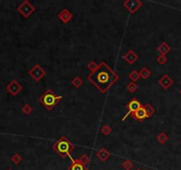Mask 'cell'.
Returning a JSON list of instances; mask_svg holds the SVG:
<instances>
[{
  "mask_svg": "<svg viewBox=\"0 0 181 170\" xmlns=\"http://www.w3.org/2000/svg\"><path fill=\"white\" fill-rule=\"evenodd\" d=\"M117 78L118 76L105 62H102L94 72L88 76V80L92 82L102 93L106 92L117 80Z\"/></svg>",
  "mask_w": 181,
  "mask_h": 170,
  "instance_id": "1",
  "label": "cell"
},
{
  "mask_svg": "<svg viewBox=\"0 0 181 170\" xmlns=\"http://www.w3.org/2000/svg\"><path fill=\"white\" fill-rule=\"evenodd\" d=\"M74 148H75L74 144H71V142L67 139L65 137H62L61 138L56 141L53 144V150L54 151H56L61 157L68 156L73 163L75 162V160L70 156V153L74 150Z\"/></svg>",
  "mask_w": 181,
  "mask_h": 170,
  "instance_id": "2",
  "label": "cell"
},
{
  "mask_svg": "<svg viewBox=\"0 0 181 170\" xmlns=\"http://www.w3.org/2000/svg\"><path fill=\"white\" fill-rule=\"evenodd\" d=\"M62 99L61 96H58L57 94L52 92V91L48 90L43 94V96L40 97L39 102L48 110H51L55 107V106Z\"/></svg>",
  "mask_w": 181,
  "mask_h": 170,
  "instance_id": "3",
  "label": "cell"
},
{
  "mask_svg": "<svg viewBox=\"0 0 181 170\" xmlns=\"http://www.w3.org/2000/svg\"><path fill=\"white\" fill-rule=\"evenodd\" d=\"M17 11L23 16L24 18H28L30 15L34 11H35V7L29 2V1H24L18 8Z\"/></svg>",
  "mask_w": 181,
  "mask_h": 170,
  "instance_id": "4",
  "label": "cell"
},
{
  "mask_svg": "<svg viewBox=\"0 0 181 170\" xmlns=\"http://www.w3.org/2000/svg\"><path fill=\"white\" fill-rule=\"evenodd\" d=\"M123 5L130 11V13L133 14L142 5V3L139 0H127L123 2Z\"/></svg>",
  "mask_w": 181,
  "mask_h": 170,
  "instance_id": "5",
  "label": "cell"
},
{
  "mask_svg": "<svg viewBox=\"0 0 181 170\" xmlns=\"http://www.w3.org/2000/svg\"><path fill=\"white\" fill-rule=\"evenodd\" d=\"M30 75L36 81H39L41 78L45 75V71L38 64H36L33 68L30 71Z\"/></svg>",
  "mask_w": 181,
  "mask_h": 170,
  "instance_id": "6",
  "label": "cell"
},
{
  "mask_svg": "<svg viewBox=\"0 0 181 170\" xmlns=\"http://www.w3.org/2000/svg\"><path fill=\"white\" fill-rule=\"evenodd\" d=\"M127 107L129 109V112H128V113H126V114L124 115V117L122 119L123 122L128 117V115H130V114H132L133 113H135L138 109L140 108V107H141V104H140V102H139L138 99L134 98V99H132V101L128 104Z\"/></svg>",
  "mask_w": 181,
  "mask_h": 170,
  "instance_id": "7",
  "label": "cell"
},
{
  "mask_svg": "<svg viewBox=\"0 0 181 170\" xmlns=\"http://www.w3.org/2000/svg\"><path fill=\"white\" fill-rule=\"evenodd\" d=\"M6 90L7 91L10 93L13 96H16L18 93L20 92L22 90V87L20 83H18V82L15 80H13L7 86H6Z\"/></svg>",
  "mask_w": 181,
  "mask_h": 170,
  "instance_id": "8",
  "label": "cell"
},
{
  "mask_svg": "<svg viewBox=\"0 0 181 170\" xmlns=\"http://www.w3.org/2000/svg\"><path fill=\"white\" fill-rule=\"evenodd\" d=\"M132 117L135 120H139L141 121L145 118H147V114L145 113V110L143 108V107H141L139 109H138L135 113H132Z\"/></svg>",
  "mask_w": 181,
  "mask_h": 170,
  "instance_id": "9",
  "label": "cell"
},
{
  "mask_svg": "<svg viewBox=\"0 0 181 170\" xmlns=\"http://www.w3.org/2000/svg\"><path fill=\"white\" fill-rule=\"evenodd\" d=\"M172 83H173L172 79L169 76H167V75L164 76L163 77L160 79V81H159V84H160L163 88H164V89H168Z\"/></svg>",
  "mask_w": 181,
  "mask_h": 170,
  "instance_id": "10",
  "label": "cell"
},
{
  "mask_svg": "<svg viewBox=\"0 0 181 170\" xmlns=\"http://www.w3.org/2000/svg\"><path fill=\"white\" fill-rule=\"evenodd\" d=\"M58 17L60 18V20H62L63 22H68L71 19H72V17H73V14L68 11V10H67V9H64L62 12H61L60 14H59V15Z\"/></svg>",
  "mask_w": 181,
  "mask_h": 170,
  "instance_id": "11",
  "label": "cell"
},
{
  "mask_svg": "<svg viewBox=\"0 0 181 170\" xmlns=\"http://www.w3.org/2000/svg\"><path fill=\"white\" fill-rule=\"evenodd\" d=\"M124 59H125V60L128 62L130 65H132V64H133L134 62L138 60V55H137L132 50H130V51L125 54Z\"/></svg>",
  "mask_w": 181,
  "mask_h": 170,
  "instance_id": "12",
  "label": "cell"
},
{
  "mask_svg": "<svg viewBox=\"0 0 181 170\" xmlns=\"http://www.w3.org/2000/svg\"><path fill=\"white\" fill-rule=\"evenodd\" d=\"M110 156V153H109V152L108 151V150H106V149H104V148H101L100 150H99V152L97 153V157L99 158L102 161H104V160H106L108 157Z\"/></svg>",
  "mask_w": 181,
  "mask_h": 170,
  "instance_id": "13",
  "label": "cell"
},
{
  "mask_svg": "<svg viewBox=\"0 0 181 170\" xmlns=\"http://www.w3.org/2000/svg\"><path fill=\"white\" fill-rule=\"evenodd\" d=\"M157 50L161 52L162 55H164V54L168 53V52L170 51V46L164 42V43H163L162 45H160L158 46Z\"/></svg>",
  "mask_w": 181,
  "mask_h": 170,
  "instance_id": "14",
  "label": "cell"
},
{
  "mask_svg": "<svg viewBox=\"0 0 181 170\" xmlns=\"http://www.w3.org/2000/svg\"><path fill=\"white\" fill-rule=\"evenodd\" d=\"M143 108L145 110V113H146V114H147V117L152 116L153 113H154V109L153 108V107H152L150 104H146V105L143 107Z\"/></svg>",
  "mask_w": 181,
  "mask_h": 170,
  "instance_id": "15",
  "label": "cell"
},
{
  "mask_svg": "<svg viewBox=\"0 0 181 170\" xmlns=\"http://www.w3.org/2000/svg\"><path fill=\"white\" fill-rule=\"evenodd\" d=\"M139 77H141L142 79H147L150 76V75H151V72H150V70L148 69L147 67H143L141 70H140V72L139 73Z\"/></svg>",
  "mask_w": 181,
  "mask_h": 170,
  "instance_id": "16",
  "label": "cell"
},
{
  "mask_svg": "<svg viewBox=\"0 0 181 170\" xmlns=\"http://www.w3.org/2000/svg\"><path fill=\"white\" fill-rule=\"evenodd\" d=\"M68 170H86V168H84V166L81 165L77 161H75L72 164V166L68 168Z\"/></svg>",
  "mask_w": 181,
  "mask_h": 170,
  "instance_id": "17",
  "label": "cell"
},
{
  "mask_svg": "<svg viewBox=\"0 0 181 170\" xmlns=\"http://www.w3.org/2000/svg\"><path fill=\"white\" fill-rule=\"evenodd\" d=\"M76 161H77L78 163H80L83 166H85V165H87L88 162H89V158H88V156L86 154H83L82 155V156L80 157V159H77Z\"/></svg>",
  "mask_w": 181,
  "mask_h": 170,
  "instance_id": "18",
  "label": "cell"
},
{
  "mask_svg": "<svg viewBox=\"0 0 181 170\" xmlns=\"http://www.w3.org/2000/svg\"><path fill=\"white\" fill-rule=\"evenodd\" d=\"M129 78L132 80L133 82H135L136 81L139 80V74L136 70H133L132 73L129 75Z\"/></svg>",
  "mask_w": 181,
  "mask_h": 170,
  "instance_id": "19",
  "label": "cell"
},
{
  "mask_svg": "<svg viewBox=\"0 0 181 170\" xmlns=\"http://www.w3.org/2000/svg\"><path fill=\"white\" fill-rule=\"evenodd\" d=\"M82 83H83V81L81 80V78L78 77V76L75 77L73 80H72V84H73L75 87H76V88H79V87L82 85Z\"/></svg>",
  "mask_w": 181,
  "mask_h": 170,
  "instance_id": "20",
  "label": "cell"
},
{
  "mask_svg": "<svg viewBox=\"0 0 181 170\" xmlns=\"http://www.w3.org/2000/svg\"><path fill=\"white\" fill-rule=\"evenodd\" d=\"M167 139H168V137L166 136V134L164 133V132L160 133V134L157 136V140H158V142L161 143V144H164L165 142L167 141Z\"/></svg>",
  "mask_w": 181,
  "mask_h": 170,
  "instance_id": "21",
  "label": "cell"
},
{
  "mask_svg": "<svg viewBox=\"0 0 181 170\" xmlns=\"http://www.w3.org/2000/svg\"><path fill=\"white\" fill-rule=\"evenodd\" d=\"M87 67H88V69L89 70H91L92 71V72H94L98 67H99V65L98 64H96V62L94 61H91L88 65H87Z\"/></svg>",
  "mask_w": 181,
  "mask_h": 170,
  "instance_id": "22",
  "label": "cell"
},
{
  "mask_svg": "<svg viewBox=\"0 0 181 170\" xmlns=\"http://www.w3.org/2000/svg\"><path fill=\"white\" fill-rule=\"evenodd\" d=\"M137 85H136V83L135 82H130L128 85H127V90L130 91V92H134L136 90H137Z\"/></svg>",
  "mask_w": 181,
  "mask_h": 170,
  "instance_id": "23",
  "label": "cell"
},
{
  "mask_svg": "<svg viewBox=\"0 0 181 170\" xmlns=\"http://www.w3.org/2000/svg\"><path fill=\"white\" fill-rule=\"evenodd\" d=\"M123 167L126 170L131 169L132 167H133V162L131 161V160H125V161L123 163Z\"/></svg>",
  "mask_w": 181,
  "mask_h": 170,
  "instance_id": "24",
  "label": "cell"
},
{
  "mask_svg": "<svg viewBox=\"0 0 181 170\" xmlns=\"http://www.w3.org/2000/svg\"><path fill=\"white\" fill-rule=\"evenodd\" d=\"M101 132L105 135V136H108V134H110L111 132V128L108 125H105L102 128H101Z\"/></svg>",
  "mask_w": 181,
  "mask_h": 170,
  "instance_id": "25",
  "label": "cell"
},
{
  "mask_svg": "<svg viewBox=\"0 0 181 170\" xmlns=\"http://www.w3.org/2000/svg\"><path fill=\"white\" fill-rule=\"evenodd\" d=\"M22 112L25 113V114H30L31 112H32V107L30 106V105H25L23 107H22Z\"/></svg>",
  "mask_w": 181,
  "mask_h": 170,
  "instance_id": "26",
  "label": "cell"
},
{
  "mask_svg": "<svg viewBox=\"0 0 181 170\" xmlns=\"http://www.w3.org/2000/svg\"><path fill=\"white\" fill-rule=\"evenodd\" d=\"M21 159H22L21 157H20L19 154H17V153L12 157V160H13V162L15 163V164H19V163L21 161Z\"/></svg>",
  "mask_w": 181,
  "mask_h": 170,
  "instance_id": "27",
  "label": "cell"
},
{
  "mask_svg": "<svg viewBox=\"0 0 181 170\" xmlns=\"http://www.w3.org/2000/svg\"><path fill=\"white\" fill-rule=\"evenodd\" d=\"M166 61H167V59H166V57H165L164 55H160V56L157 58V62H158L159 64H161V65L164 64Z\"/></svg>",
  "mask_w": 181,
  "mask_h": 170,
  "instance_id": "28",
  "label": "cell"
},
{
  "mask_svg": "<svg viewBox=\"0 0 181 170\" xmlns=\"http://www.w3.org/2000/svg\"><path fill=\"white\" fill-rule=\"evenodd\" d=\"M137 170H140V169H137Z\"/></svg>",
  "mask_w": 181,
  "mask_h": 170,
  "instance_id": "29",
  "label": "cell"
},
{
  "mask_svg": "<svg viewBox=\"0 0 181 170\" xmlns=\"http://www.w3.org/2000/svg\"><path fill=\"white\" fill-rule=\"evenodd\" d=\"M180 93H181V91H180Z\"/></svg>",
  "mask_w": 181,
  "mask_h": 170,
  "instance_id": "30",
  "label": "cell"
}]
</instances>
